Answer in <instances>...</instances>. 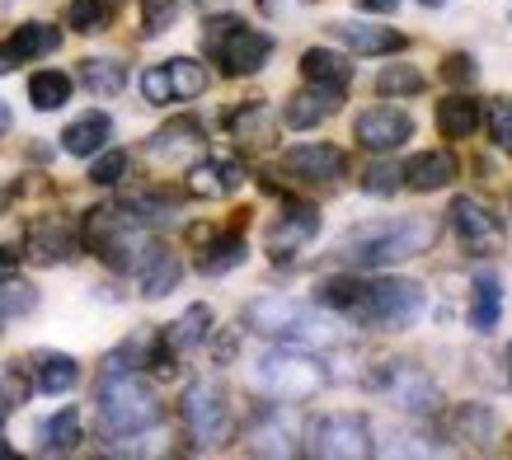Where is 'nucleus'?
Masks as SVG:
<instances>
[{
    "mask_svg": "<svg viewBox=\"0 0 512 460\" xmlns=\"http://www.w3.org/2000/svg\"><path fill=\"white\" fill-rule=\"evenodd\" d=\"M202 141H207V132H202L198 118H170L156 137L146 141V155H156V160H184V155L202 151Z\"/></svg>",
    "mask_w": 512,
    "mask_h": 460,
    "instance_id": "c85d7f7f",
    "label": "nucleus"
},
{
    "mask_svg": "<svg viewBox=\"0 0 512 460\" xmlns=\"http://www.w3.org/2000/svg\"><path fill=\"white\" fill-rule=\"evenodd\" d=\"M508 381H512V343H508Z\"/></svg>",
    "mask_w": 512,
    "mask_h": 460,
    "instance_id": "5fc2aeb1",
    "label": "nucleus"
},
{
    "mask_svg": "<svg viewBox=\"0 0 512 460\" xmlns=\"http://www.w3.org/2000/svg\"><path fill=\"white\" fill-rule=\"evenodd\" d=\"M165 66V80H170V99H198L207 90V66L198 57H170Z\"/></svg>",
    "mask_w": 512,
    "mask_h": 460,
    "instance_id": "e433bc0d",
    "label": "nucleus"
},
{
    "mask_svg": "<svg viewBox=\"0 0 512 460\" xmlns=\"http://www.w3.org/2000/svg\"><path fill=\"white\" fill-rule=\"evenodd\" d=\"M71 90H76V80L66 76V71H33L29 76V104L38 113H57L71 99Z\"/></svg>",
    "mask_w": 512,
    "mask_h": 460,
    "instance_id": "c9c22d12",
    "label": "nucleus"
},
{
    "mask_svg": "<svg viewBox=\"0 0 512 460\" xmlns=\"http://www.w3.org/2000/svg\"><path fill=\"white\" fill-rule=\"evenodd\" d=\"M282 169L292 174L296 184H311V188H334L348 174V155L329 141H306V146H292L282 151Z\"/></svg>",
    "mask_w": 512,
    "mask_h": 460,
    "instance_id": "4468645a",
    "label": "nucleus"
},
{
    "mask_svg": "<svg viewBox=\"0 0 512 460\" xmlns=\"http://www.w3.org/2000/svg\"><path fill=\"white\" fill-rule=\"evenodd\" d=\"M423 10H442V5H447V0H419Z\"/></svg>",
    "mask_w": 512,
    "mask_h": 460,
    "instance_id": "603ef678",
    "label": "nucleus"
},
{
    "mask_svg": "<svg viewBox=\"0 0 512 460\" xmlns=\"http://www.w3.org/2000/svg\"><path fill=\"white\" fill-rule=\"evenodd\" d=\"M62 47V33L52 29V24H38V19H29V24H19L15 33H10V43L0 47L10 62H38V57H47V52H57Z\"/></svg>",
    "mask_w": 512,
    "mask_h": 460,
    "instance_id": "7c9ffc66",
    "label": "nucleus"
},
{
    "mask_svg": "<svg viewBox=\"0 0 512 460\" xmlns=\"http://www.w3.org/2000/svg\"><path fill=\"white\" fill-rule=\"evenodd\" d=\"M315 235H320V212H315L311 202H287L278 212V221L268 226L264 249H268V259L282 268V263H296V254L311 245Z\"/></svg>",
    "mask_w": 512,
    "mask_h": 460,
    "instance_id": "f8f14e48",
    "label": "nucleus"
},
{
    "mask_svg": "<svg viewBox=\"0 0 512 460\" xmlns=\"http://www.w3.org/2000/svg\"><path fill=\"white\" fill-rule=\"evenodd\" d=\"M447 221H451V230H456V240H461L470 254H480V259L503 254V245H508V226H503V216H498L484 198H470V193L451 198Z\"/></svg>",
    "mask_w": 512,
    "mask_h": 460,
    "instance_id": "9d476101",
    "label": "nucleus"
},
{
    "mask_svg": "<svg viewBox=\"0 0 512 460\" xmlns=\"http://www.w3.org/2000/svg\"><path fill=\"white\" fill-rule=\"evenodd\" d=\"M484 127H489V137L503 155H512V94H494L489 104H484Z\"/></svg>",
    "mask_w": 512,
    "mask_h": 460,
    "instance_id": "4c0bfd02",
    "label": "nucleus"
},
{
    "mask_svg": "<svg viewBox=\"0 0 512 460\" xmlns=\"http://www.w3.org/2000/svg\"><path fill=\"white\" fill-rule=\"evenodd\" d=\"M141 94H146V104H174L165 66H146V71H141Z\"/></svg>",
    "mask_w": 512,
    "mask_h": 460,
    "instance_id": "49530a36",
    "label": "nucleus"
},
{
    "mask_svg": "<svg viewBox=\"0 0 512 460\" xmlns=\"http://www.w3.org/2000/svg\"><path fill=\"white\" fill-rule=\"evenodd\" d=\"M456 174H461V165L451 151H419L414 160L400 165L404 188H414V193H442V188L456 184Z\"/></svg>",
    "mask_w": 512,
    "mask_h": 460,
    "instance_id": "6ab92c4d",
    "label": "nucleus"
},
{
    "mask_svg": "<svg viewBox=\"0 0 512 460\" xmlns=\"http://www.w3.org/2000/svg\"><path fill=\"white\" fill-rule=\"evenodd\" d=\"M85 442V423H80V409H57L52 418L38 423V451L43 456H71Z\"/></svg>",
    "mask_w": 512,
    "mask_h": 460,
    "instance_id": "c756f323",
    "label": "nucleus"
},
{
    "mask_svg": "<svg viewBox=\"0 0 512 460\" xmlns=\"http://www.w3.org/2000/svg\"><path fill=\"white\" fill-rule=\"evenodd\" d=\"M306 451L325 460H362L372 456V423L362 414H325L315 418L311 432H306Z\"/></svg>",
    "mask_w": 512,
    "mask_h": 460,
    "instance_id": "1a4fd4ad",
    "label": "nucleus"
},
{
    "mask_svg": "<svg viewBox=\"0 0 512 460\" xmlns=\"http://www.w3.org/2000/svg\"><path fill=\"white\" fill-rule=\"evenodd\" d=\"M372 385L386 399H395V409H404V414H437L442 409V390L419 362H386L372 376Z\"/></svg>",
    "mask_w": 512,
    "mask_h": 460,
    "instance_id": "9b49d317",
    "label": "nucleus"
},
{
    "mask_svg": "<svg viewBox=\"0 0 512 460\" xmlns=\"http://www.w3.org/2000/svg\"><path fill=\"white\" fill-rule=\"evenodd\" d=\"M202 52L212 66H221V76H259L273 57V38L221 10V15H207V24H202Z\"/></svg>",
    "mask_w": 512,
    "mask_h": 460,
    "instance_id": "423d86ee",
    "label": "nucleus"
},
{
    "mask_svg": "<svg viewBox=\"0 0 512 460\" xmlns=\"http://www.w3.org/2000/svg\"><path fill=\"white\" fill-rule=\"evenodd\" d=\"M127 151H99V155H90V184H99V188H113L118 179L127 174Z\"/></svg>",
    "mask_w": 512,
    "mask_h": 460,
    "instance_id": "a18cd8bd",
    "label": "nucleus"
},
{
    "mask_svg": "<svg viewBox=\"0 0 512 460\" xmlns=\"http://www.w3.org/2000/svg\"><path fill=\"white\" fill-rule=\"evenodd\" d=\"M343 94L339 90H320V85H301V90L282 104V123L292 127V132H311V127L329 123L334 113H339Z\"/></svg>",
    "mask_w": 512,
    "mask_h": 460,
    "instance_id": "a211bd4d",
    "label": "nucleus"
},
{
    "mask_svg": "<svg viewBox=\"0 0 512 460\" xmlns=\"http://www.w3.org/2000/svg\"><path fill=\"white\" fill-rule=\"evenodd\" d=\"M80 245L113 273H137L156 240L132 207H94L80 216Z\"/></svg>",
    "mask_w": 512,
    "mask_h": 460,
    "instance_id": "f03ea898",
    "label": "nucleus"
},
{
    "mask_svg": "<svg viewBox=\"0 0 512 460\" xmlns=\"http://www.w3.org/2000/svg\"><path fill=\"white\" fill-rule=\"evenodd\" d=\"M503 320V282L494 273H480L470 282V329L475 334H489Z\"/></svg>",
    "mask_w": 512,
    "mask_h": 460,
    "instance_id": "2f4dec72",
    "label": "nucleus"
},
{
    "mask_svg": "<svg viewBox=\"0 0 512 460\" xmlns=\"http://www.w3.org/2000/svg\"><path fill=\"white\" fill-rule=\"evenodd\" d=\"M423 310H428L423 282H414V277H372V282H362V296L343 320L376 329V334H400L409 324H419Z\"/></svg>",
    "mask_w": 512,
    "mask_h": 460,
    "instance_id": "39448f33",
    "label": "nucleus"
},
{
    "mask_svg": "<svg viewBox=\"0 0 512 460\" xmlns=\"http://www.w3.org/2000/svg\"><path fill=\"white\" fill-rule=\"evenodd\" d=\"M437 76H442V85H451V90H475V80H480V62H475L470 52H451L447 62L437 66Z\"/></svg>",
    "mask_w": 512,
    "mask_h": 460,
    "instance_id": "37998d69",
    "label": "nucleus"
},
{
    "mask_svg": "<svg viewBox=\"0 0 512 460\" xmlns=\"http://www.w3.org/2000/svg\"><path fill=\"white\" fill-rule=\"evenodd\" d=\"M437 235H442V226L433 216H386V221H367V226L348 230L339 240V259L353 273H381V268L428 254L437 245Z\"/></svg>",
    "mask_w": 512,
    "mask_h": 460,
    "instance_id": "f257e3e1",
    "label": "nucleus"
},
{
    "mask_svg": "<svg viewBox=\"0 0 512 460\" xmlns=\"http://www.w3.org/2000/svg\"><path fill=\"white\" fill-rule=\"evenodd\" d=\"M137 277H141V296L146 301H160V296H170L174 287H179V277H184V263H179V254H174L170 245H151V254L141 259V268H137Z\"/></svg>",
    "mask_w": 512,
    "mask_h": 460,
    "instance_id": "bb28decb",
    "label": "nucleus"
},
{
    "mask_svg": "<svg viewBox=\"0 0 512 460\" xmlns=\"http://www.w3.org/2000/svg\"><path fill=\"white\" fill-rule=\"evenodd\" d=\"M245 188V165L240 160H226V155H207L188 169V193L202 202H226Z\"/></svg>",
    "mask_w": 512,
    "mask_h": 460,
    "instance_id": "2eb2a0df",
    "label": "nucleus"
},
{
    "mask_svg": "<svg viewBox=\"0 0 512 460\" xmlns=\"http://www.w3.org/2000/svg\"><path fill=\"white\" fill-rule=\"evenodd\" d=\"M296 432L282 423V404L273 409H259L254 423L245 428V451L249 456H296Z\"/></svg>",
    "mask_w": 512,
    "mask_h": 460,
    "instance_id": "aec40b11",
    "label": "nucleus"
},
{
    "mask_svg": "<svg viewBox=\"0 0 512 460\" xmlns=\"http://www.w3.org/2000/svg\"><path fill=\"white\" fill-rule=\"evenodd\" d=\"M447 437L466 446H489L498 442V418L489 404H451L447 409Z\"/></svg>",
    "mask_w": 512,
    "mask_h": 460,
    "instance_id": "a878e982",
    "label": "nucleus"
},
{
    "mask_svg": "<svg viewBox=\"0 0 512 460\" xmlns=\"http://www.w3.org/2000/svg\"><path fill=\"white\" fill-rule=\"evenodd\" d=\"M357 188H362V193H372V198H395V193L404 188L400 165H390V160L367 165V169H362V179H357Z\"/></svg>",
    "mask_w": 512,
    "mask_h": 460,
    "instance_id": "a19ab883",
    "label": "nucleus"
},
{
    "mask_svg": "<svg viewBox=\"0 0 512 460\" xmlns=\"http://www.w3.org/2000/svg\"><path fill=\"white\" fill-rule=\"evenodd\" d=\"M10 123H15V113H10V104H5V99H0V137H5V132H10Z\"/></svg>",
    "mask_w": 512,
    "mask_h": 460,
    "instance_id": "3c124183",
    "label": "nucleus"
},
{
    "mask_svg": "<svg viewBox=\"0 0 512 460\" xmlns=\"http://www.w3.org/2000/svg\"><path fill=\"white\" fill-rule=\"evenodd\" d=\"M0 5H5V0H0Z\"/></svg>",
    "mask_w": 512,
    "mask_h": 460,
    "instance_id": "4d7b16f0",
    "label": "nucleus"
},
{
    "mask_svg": "<svg viewBox=\"0 0 512 460\" xmlns=\"http://www.w3.org/2000/svg\"><path fill=\"white\" fill-rule=\"evenodd\" d=\"M165 343H170L174 353L184 357V353H193V348H202L207 338H212V306H188L179 320L165 329Z\"/></svg>",
    "mask_w": 512,
    "mask_h": 460,
    "instance_id": "473e14b6",
    "label": "nucleus"
},
{
    "mask_svg": "<svg viewBox=\"0 0 512 460\" xmlns=\"http://www.w3.org/2000/svg\"><path fill=\"white\" fill-rule=\"evenodd\" d=\"M109 141H113V118L104 108H90V113H80L76 123L62 132V151L76 155V160H90V155H99Z\"/></svg>",
    "mask_w": 512,
    "mask_h": 460,
    "instance_id": "393cba45",
    "label": "nucleus"
},
{
    "mask_svg": "<svg viewBox=\"0 0 512 460\" xmlns=\"http://www.w3.org/2000/svg\"><path fill=\"white\" fill-rule=\"evenodd\" d=\"M38 306V292H33L24 277H0V320H19Z\"/></svg>",
    "mask_w": 512,
    "mask_h": 460,
    "instance_id": "ea45409f",
    "label": "nucleus"
},
{
    "mask_svg": "<svg viewBox=\"0 0 512 460\" xmlns=\"http://www.w3.org/2000/svg\"><path fill=\"white\" fill-rule=\"evenodd\" d=\"M301 76H306V85L348 94V85H353V62H348L343 52H334V47H306V52H301Z\"/></svg>",
    "mask_w": 512,
    "mask_h": 460,
    "instance_id": "b1692460",
    "label": "nucleus"
},
{
    "mask_svg": "<svg viewBox=\"0 0 512 460\" xmlns=\"http://www.w3.org/2000/svg\"><path fill=\"white\" fill-rule=\"evenodd\" d=\"M202 5H221V0H202Z\"/></svg>",
    "mask_w": 512,
    "mask_h": 460,
    "instance_id": "6e6d98bb",
    "label": "nucleus"
},
{
    "mask_svg": "<svg viewBox=\"0 0 512 460\" xmlns=\"http://www.w3.org/2000/svg\"><path fill=\"white\" fill-rule=\"evenodd\" d=\"M179 414H184V428L198 446H226L231 442L235 409H231V395H226V385L221 381H193L184 390Z\"/></svg>",
    "mask_w": 512,
    "mask_h": 460,
    "instance_id": "6e6552de",
    "label": "nucleus"
},
{
    "mask_svg": "<svg viewBox=\"0 0 512 460\" xmlns=\"http://www.w3.org/2000/svg\"><path fill=\"white\" fill-rule=\"evenodd\" d=\"M19 259H24V249L0 245V277H15L19 273Z\"/></svg>",
    "mask_w": 512,
    "mask_h": 460,
    "instance_id": "de8ad7c7",
    "label": "nucleus"
},
{
    "mask_svg": "<svg viewBox=\"0 0 512 460\" xmlns=\"http://www.w3.org/2000/svg\"><path fill=\"white\" fill-rule=\"evenodd\" d=\"M480 99L470 90H451L442 104H437V132L442 141H470L475 137V127H480Z\"/></svg>",
    "mask_w": 512,
    "mask_h": 460,
    "instance_id": "cd10ccee",
    "label": "nucleus"
},
{
    "mask_svg": "<svg viewBox=\"0 0 512 460\" xmlns=\"http://www.w3.org/2000/svg\"><path fill=\"white\" fill-rule=\"evenodd\" d=\"M66 24L76 33H104L109 29V0H71Z\"/></svg>",
    "mask_w": 512,
    "mask_h": 460,
    "instance_id": "79ce46f5",
    "label": "nucleus"
},
{
    "mask_svg": "<svg viewBox=\"0 0 512 460\" xmlns=\"http://www.w3.org/2000/svg\"><path fill=\"white\" fill-rule=\"evenodd\" d=\"M94 409H99V432L104 437H141L165 418L160 395L141 381L137 371H99L94 385Z\"/></svg>",
    "mask_w": 512,
    "mask_h": 460,
    "instance_id": "7ed1b4c3",
    "label": "nucleus"
},
{
    "mask_svg": "<svg viewBox=\"0 0 512 460\" xmlns=\"http://www.w3.org/2000/svg\"><path fill=\"white\" fill-rule=\"evenodd\" d=\"M428 90V76H423L419 66H404V62H390V66H381L376 71V94L381 99H414V94H423Z\"/></svg>",
    "mask_w": 512,
    "mask_h": 460,
    "instance_id": "f704fd0d",
    "label": "nucleus"
},
{
    "mask_svg": "<svg viewBox=\"0 0 512 460\" xmlns=\"http://www.w3.org/2000/svg\"><path fill=\"white\" fill-rule=\"evenodd\" d=\"M409 137H414V118H409L404 108H395V104L362 108V113H357V123H353V141L362 146V151H372V155L400 151Z\"/></svg>",
    "mask_w": 512,
    "mask_h": 460,
    "instance_id": "ddd939ff",
    "label": "nucleus"
},
{
    "mask_svg": "<svg viewBox=\"0 0 512 460\" xmlns=\"http://www.w3.org/2000/svg\"><path fill=\"white\" fill-rule=\"evenodd\" d=\"M80 235L71 226H62V221H38V226H29V240H24V259L43 263V268H57V263H71L80 259Z\"/></svg>",
    "mask_w": 512,
    "mask_h": 460,
    "instance_id": "dca6fc26",
    "label": "nucleus"
},
{
    "mask_svg": "<svg viewBox=\"0 0 512 460\" xmlns=\"http://www.w3.org/2000/svg\"><path fill=\"white\" fill-rule=\"evenodd\" d=\"M179 10H184V0H141V33L156 38V33L174 29Z\"/></svg>",
    "mask_w": 512,
    "mask_h": 460,
    "instance_id": "c03bdc74",
    "label": "nucleus"
},
{
    "mask_svg": "<svg viewBox=\"0 0 512 460\" xmlns=\"http://www.w3.org/2000/svg\"><path fill=\"white\" fill-rule=\"evenodd\" d=\"M245 259H249L245 235H240V230H226V235H207V240H202L193 268H198L202 277H226V273H235Z\"/></svg>",
    "mask_w": 512,
    "mask_h": 460,
    "instance_id": "5701e85b",
    "label": "nucleus"
},
{
    "mask_svg": "<svg viewBox=\"0 0 512 460\" xmlns=\"http://www.w3.org/2000/svg\"><path fill=\"white\" fill-rule=\"evenodd\" d=\"M24 376H29V385L43 390V395H66V390L80 381V362L71 353L43 348V353H33L29 362H24Z\"/></svg>",
    "mask_w": 512,
    "mask_h": 460,
    "instance_id": "412c9836",
    "label": "nucleus"
},
{
    "mask_svg": "<svg viewBox=\"0 0 512 460\" xmlns=\"http://www.w3.org/2000/svg\"><path fill=\"white\" fill-rule=\"evenodd\" d=\"M245 329L259 338H278V343H329L334 338V324L311 310L306 301H292V296H259L245 306Z\"/></svg>",
    "mask_w": 512,
    "mask_h": 460,
    "instance_id": "0eeeda50",
    "label": "nucleus"
},
{
    "mask_svg": "<svg viewBox=\"0 0 512 460\" xmlns=\"http://www.w3.org/2000/svg\"><path fill=\"white\" fill-rule=\"evenodd\" d=\"M10 66H15V62H10V57H5V52H0V76H5V71H10Z\"/></svg>",
    "mask_w": 512,
    "mask_h": 460,
    "instance_id": "864d4df0",
    "label": "nucleus"
},
{
    "mask_svg": "<svg viewBox=\"0 0 512 460\" xmlns=\"http://www.w3.org/2000/svg\"><path fill=\"white\" fill-rule=\"evenodd\" d=\"M329 33H334L348 52H357V57H395V52L409 47V38H404L400 29H381V24H367V19H343V24H334Z\"/></svg>",
    "mask_w": 512,
    "mask_h": 460,
    "instance_id": "f3484780",
    "label": "nucleus"
},
{
    "mask_svg": "<svg viewBox=\"0 0 512 460\" xmlns=\"http://www.w3.org/2000/svg\"><path fill=\"white\" fill-rule=\"evenodd\" d=\"M76 80L99 99H113V94L127 90V66L118 57H85L76 71Z\"/></svg>",
    "mask_w": 512,
    "mask_h": 460,
    "instance_id": "72a5a7b5",
    "label": "nucleus"
},
{
    "mask_svg": "<svg viewBox=\"0 0 512 460\" xmlns=\"http://www.w3.org/2000/svg\"><path fill=\"white\" fill-rule=\"evenodd\" d=\"M29 376H24V367H10L5 371V376H0V432H5V423H10V414H15L19 404H24V399H29ZM0 451H5V437H0Z\"/></svg>",
    "mask_w": 512,
    "mask_h": 460,
    "instance_id": "58836bf2",
    "label": "nucleus"
},
{
    "mask_svg": "<svg viewBox=\"0 0 512 460\" xmlns=\"http://www.w3.org/2000/svg\"><path fill=\"white\" fill-rule=\"evenodd\" d=\"M249 381L259 395H268L273 404H306L329 385V371L320 357H311L296 343H282L273 353H264L249 371Z\"/></svg>",
    "mask_w": 512,
    "mask_h": 460,
    "instance_id": "20e7f679",
    "label": "nucleus"
},
{
    "mask_svg": "<svg viewBox=\"0 0 512 460\" xmlns=\"http://www.w3.org/2000/svg\"><path fill=\"white\" fill-rule=\"evenodd\" d=\"M268 15H287V10H301V5H311V0H259Z\"/></svg>",
    "mask_w": 512,
    "mask_h": 460,
    "instance_id": "8fccbe9b",
    "label": "nucleus"
},
{
    "mask_svg": "<svg viewBox=\"0 0 512 460\" xmlns=\"http://www.w3.org/2000/svg\"><path fill=\"white\" fill-rule=\"evenodd\" d=\"M226 127H231V137H235V146H240V151H264L268 141L278 137V118L268 113L264 99H249V104H240L231 118H226Z\"/></svg>",
    "mask_w": 512,
    "mask_h": 460,
    "instance_id": "4be33fe9",
    "label": "nucleus"
},
{
    "mask_svg": "<svg viewBox=\"0 0 512 460\" xmlns=\"http://www.w3.org/2000/svg\"><path fill=\"white\" fill-rule=\"evenodd\" d=\"M357 10H372V15H395L400 0H357Z\"/></svg>",
    "mask_w": 512,
    "mask_h": 460,
    "instance_id": "09e8293b",
    "label": "nucleus"
}]
</instances>
